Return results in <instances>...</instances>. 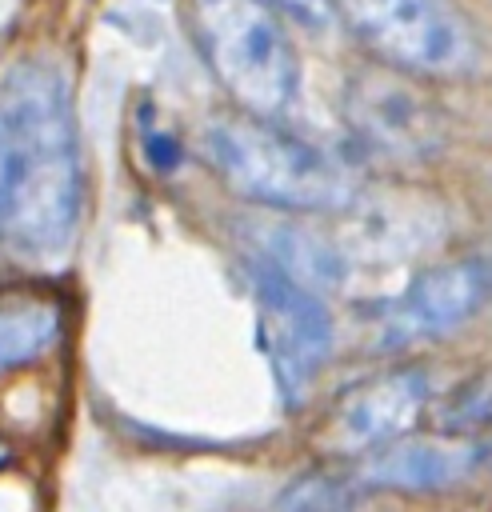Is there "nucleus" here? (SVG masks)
<instances>
[{"instance_id": "obj_15", "label": "nucleus", "mask_w": 492, "mask_h": 512, "mask_svg": "<svg viewBox=\"0 0 492 512\" xmlns=\"http://www.w3.org/2000/svg\"><path fill=\"white\" fill-rule=\"evenodd\" d=\"M4 460H8V448H4V444H0V468H4Z\"/></svg>"}, {"instance_id": "obj_7", "label": "nucleus", "mask_w": 492, "mask_h": 512, "mask_svg": "<svg viewBox=\"0 0 492 512\" xmlns=\"http://www.w3.org/2000/svg\"><path fill=\"white\" fill-rule=\"evenodd\" d=\"M428 408V376L416 368H392L348 388L324 424L332 452H372L396 436H408Z\"/></svg>"}, {"instance_id": "obj_12", "label": "nucleus", "mask_w": 492, "mask_h": 512, "mask_svg": "<svg viewBox=\"0 0 492 512\" xmlns=\"http://www.w3.org/2000/svg\"><path fill=\"white\" fill-rule=\"evenodd\" d=\"M280 512H352V492L332 476H304L284 492Z\"/></svg>"}, {"instance_id": "obj_6", "label": "nucleus", "mask_w": 492, "mask_h": 512, "mask_svg": "<svg viewBox=\"0 0 492 512\" xmlns=\"http://www.w3.org/2000/svg\"><path fill=\"white\" fill-rule=\"evenodd\" d=\"M492 296V260L460 256L420 272L396 300H388L380 316L384 344L436 340L464 320H472Z\"/></svg>"}, {"instance_id": "obj_11", "label": "nucleus", "mask_w": 492, "mask_h": 512, "mask_svg": "<svg viewBox=\"0 0 492 512\" xmlns=\"http://www.w3.org/2000/svg\"><path fill=\"white\" fill-rule=\"evenodd\" d=\"M436 424L452 436H476L492 428V368L452 388L436 408Z\"/></svg>"}, {"instance_id": "obj_4", "label": "nucleus", "mask_w": 492, "mask_h": 512, "mask_svg": "<svg viewBox=\"0 0 492 512\" xmlns=\"http://www.w3.org/2000/svg\"><path fill=\"white\" fill-rule=\"evenodd\" d=\"M256 292V340L272 364L284 400H300L332 352V316L320 296L284 264H252Z\"/></svg>"}, {"instance_id": "obj_2", "label": "nucleus", "mask_w": 492, "mask_h": 512, "mask_svg": "<svg viewBox=\"0 0 492 512\" xmlns=\"http://www.w3.org/2000/svg\"><path fill=\"white\" fill-rule=\"evenodd\" d=\"M204 152L216 176L244 200L284 212H328L352 200L348 172L300 140L296 132L272 124V116H220L204 132Z\"/></svg>"}, {"instance_id": "obj_8", "label": "nucleus", "mask_w": 492, "mask_h": 512, "mask_svg": "<svg viewBox=\"0 0 492 512\" xmlns=\"http://www.w3.org/2000/svg\"><path fill=\"white\" fill-rule=\"evenodd\" d=\"M488 460V448L472 436H396L364 456L360 476L376 488L396 492H436L468 480Z\"/></svg>"}, {"instance_id": "obj_3", "label": "nucleus", "mask_w": 492, "mask_h": 512, "mask_svg": "<svg viewBox=\"0 0 492 512\" xmlns=\"http://www.w3.org/2000/svg\"><path fill=\"white\" fill-rule=\"evenodd\" d=\"M200 52L220 88L252 116H280L296 104L300 60L264 0H192Z\"/></svg>"}, {"instance_id": "obj_10", "label": "nucleus", "mask_w": 492, "mask_h": 512, "mask_svg": "<svg viewBox=\"0 0 492 512\" xmlns=\"http://www.w3.org/2000/svg\"><path fill=\"white\" fill-rule=\"evenodd\" d=\"M64 336V308L48 296H4L0 300V376L44 360Z\"/></svg>"}, {"instance_id": "obj_5", "label": "nucleus", "mask_w": 492, "mask_h": 512, "mask_svg": "<svg viewBox=\"0 0 492 512\" xmlns=\"http://www.w3.org/2000/svg\"><path fill=\"white\" fill-rule=\"evenodd\" d=\"M336 12L400 72L452 76L472 64L468 24L444 0H336Z\"/></svg>"}, {"instance_id": "obj_9", "label": "nucleus", "mask_w": 492, "mask_h": 512, "mask_svg": "<svg viewBox=\"0 0 492 512\" xmlns=\"http://www.w3.org/2000/svg\"><path fill=\"white\" fill-rule=\"evenodd\" d=\"M348 120L364 144L388 156H424L440 140L436 108L396 80H360L348 96Z\"/></svg>"}, {"instance_id": "obj_13", "label": "nucleus", "mask_w": 492, "mask_h": 512, "mask_svg": "<svg viewBox=\"0 0 492 512\" xmlns=\"http://www.w3.org/2000/svg\"><path fill=\"white\" fill-rule=\"evenodd\" d=\"M140 144H144V156H148L152 172L168 176V172H176V168H180V156H184L180 140H176L168 128L152 124L148 116H140Z\"/></svg>"}, {"instance_id": "obj_1", "label": "nucleus", "mask_w": 492, "mask_h": 512, "mask_svg": "<svg viewBox=\"0 0 492 512\" xmlns=\"http://www.w3.org/2000/svg\"><path fill=\"white\" fill-rule=\"evenodd\" d=\"M84 168L64 76L20 60L0 76V244L20 260H56L80 224Z\"/></svg>"}, {"instance_id": "obj_14", "label": "nucleus", "mask_w": 492, "mask_h": 512, "mask_svg": "<svg viewBox=\"0 0 492 512\" xmlns=\"http://www.w3.org/2000/svg\"><path fill=\"white\" fill-rule=\"evenodd\" d=\"M276 12L300 20V24H328V16L336 12V0H264Z\"/></svg>"}]
</instances>
